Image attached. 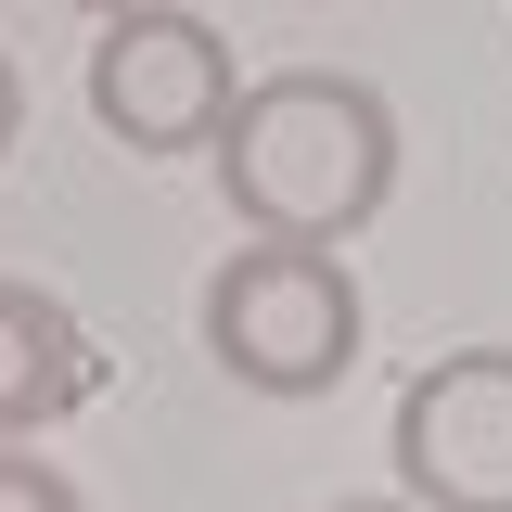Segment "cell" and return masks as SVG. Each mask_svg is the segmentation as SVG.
Returning <instances> with one entry per match:
<instances>
[{
	"label": "cell",
	"instance_id": "1",
	"mask_svg": "<svg viewBox=\"0 0 512 512\" xmlns=\"http://www.w3.org/2000/svg\"><path fill=\"white\" fill-rule=\"evenodd\" d=\"M205 167H218L231 231L359 244L384 205H397V103H384L372 77H346V64H282V77H244L231 90Z\"/></svg>",
	"mask_w": 512,
	"mask_h": 512
},
{
	"label": "cell",
	"instance_id": "2",
	"mask_svg": "<svg viewBox=\"0 0 512 512\" xmlns=\"http://www.w3.org/2000/svg\"><path fill=\"white\" fill-rule=\"evenodd\" d=\"M192 320H205V359L244 397H333L359 372V346H372V308H359L346 244H269V231H244L205 269Z\"/></svg>",
	"mask_w": 512,
	"mask_h": 512
},
{
	"label": "cell",
	"instance_id": "3",
	"mask_svg": "<svg viewBox=\"0 0 512 512\" xmlns=\"http://www.w3.org/2000/svg\"><path fill=\"white\" fill-rule=\"evenodd\" d=\"M231 90H244V64L231 39L180 13V0H141V13H103V39H90V116L116 154H205L218 116H231Z\"/></svg>",
	"mask_w": 512,
	"mask_h": 512
},
{
	"label": "cell",
	"instance_id": "4",
	"mask_svg": "<svg viewBox=\"0 0 512 512\" xmlns=\"http://www.w3.org/2000/svg\"><path fill=\"white\" fill-rule=\"evenodd\" d=\"M384 461L410 512H512V346H448L397 384Z\"/></svg>",
	"mask_w": 512,
	"mask_h": 512
},
{
	"label": "cell",
	"instance_id": "5",
	"mask_svg": "<svg viewBox=\"0 0 512 512\" xmlns=\"http://www.w3.org/2000/svg\"><path fill=\"white\" fill-rule=\"evenodd\" d=\"M90 384H103L90 320L64 308L52 282H13V269H0V436H52V423H77Z\"/></svg>",
	"mask_w": 512,
	"mask_h": 512
},
{
	"label": "cell",
	"instance_id": "6",
	"mask_svg": "<svg viewBox=\"0 0 512 512\" xmlns=\"http://www.w3.org/2000/svg\"><path fill=\"white\" fill-rule=\"evenodd\" d=\"M0 512H90V500L64 461H39V436H0Z\"/></svg>",
	"mask_w": 512,
	"mask_h": 512
},
{
	"label": "cell",
	"instance_id": "7",
	"mask_svg": "<svg viewBox=\"0 0 512 512\" xmlns=\"http://www.w3.org/2000/svg\"><path fill=\"white\" fill-rule=\"evenodd\" d=\"M26 141V77H13V52H0V154Z\"/></svg>",
	"mask_w": 512,
	"mask_h": 512
},
{
	"label": "cell",
	"instance_id": "8",
	"mask_svg": "<svg viewBox=\"0 0 512 512\" xmlns=\"http://www.w3.org/2000/svg\"><path fill=\"white\" fill-rule=\"evenodd\" d=\"M320 512H410V500H320Z\"/></svg>",
	"mask_w": 512,
	"mask_h": 512
},
{
	"label": "cell",
	"instance_id": "9",
	"mask_svg": "<svg viewBox=\"0 0 512 512\" xmlns=\"http://www.w3.org/2000/svg\"><path fill=\"white\" fill-rule=\"evenodd\" d=\"M77 13H90V26H103V13H141V0H77Z\"/></svg>",
	"mask_w": 512,
	"mask_h": 512
},
{
	"label": "cell",
	"instance_id": "10",
	"mask_svg": "<svg viewBox=\"0 0 512 512\" xmlns=\"http://www.w3.org/2000/svg\"><path fill=\"white\" fill-rule=\"evenodd\" d=\"M308 13H320V0H308Z\"/></svg>",
	"mask_w": 512,
	"mask_h": 512
}]
</instances>
